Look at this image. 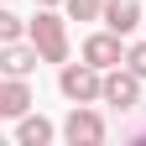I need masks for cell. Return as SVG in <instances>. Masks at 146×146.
Masks as SVG:
<instances>
[{
    "label": "cell",
    "mask_w": 146,
    "mask_h": 146,
    "mask_svg": "<svg viewBox=\"0 0 146 146\" xmlns=\"http://www.w3.org/2000/svg\"><path fill=\"white\" fill-rule=\"evenodd\" d=\"M36 5H58V0H36Z\"/></svg>",
    "instance_id": "13"
},
{
    "label": "cell",
    "mask_w": 146,
    "mask_h": 146,
    "mask_svg": "<svg viewBox=\"0 0 146 146\" xmlns=\"http://www.w3.org/2000/svg\"><path fill=\"white\" fill-rule=\"evenodd\" d=\"M84 63H94L99 73L104 68H120L125 63V42H120V31H94V36H84Z\"/></svg>",
    "instance_id": "5"
},
{
    "label": "cell",
    "mask_w": 146,
    "mask_h": 146,
    "mask_svg": "<svg viewBox=\"0 0 146 146\" xmlns=\"http://www.w3.org/2000/svg\"><path fill=\"white\" fill-rule=\"evenodd\" d=\"M99 21H104L110 31L131 36V31L141 26V0H104V16H99Z\"/></svg>",
    "instance_id": "8"
},
{
    "label": "cell",
    "mask_w": 146,
    "mask_h": 146,
    "mask_svg": "<svg viewBox=\"0 0 146 146\" xmlns=\"http://www.w3.org/2000/svg\"><path fill=\"white\" fill-rule=\"evenodd\" d=\"M68 16H73V21H99L104 0H68Z\"/></svg>",
    "instance_id": "10"
},
{
    "label": "cell",
    "mask_w": 146,
    "mask_h": 146,
    "mask_svg": "<svg viewBox=\"0 0 146 146\" xmlns=\"http://www.w3.org/2000/svg\"><path fill=\"white\" fill-rule=\"evenodd\" d=\"M36 63H42V52H36L31 36H21V42H0V73H11V78H31Z\"/></svg>",
    "instance_id": "6"
},
{
    "label": "cell",
    "mask_w": 146,
    "mask_h": 146,
    "mask_svg": "<svg viewBox=\"0 0 146 146\" xmlns=\"http://www.w3.org/2000/svg\"><path fill=\"white\" fill-rule=\"evenodd\" d=\"M16 141H21V146H47L52 141V120H42V115L26 110V115L16 120Z\"/></svg>",
    "instance_id": "9"
},
{
    "label": "cell",
    "mask_w": 146,
    "mask_h": 146,
    "mask_svg": "<svg viewBox=\"0 0 146 146\" xmlns=\"http://www.w3.org/2000/svg\"><path fill=\"white\" fill-rule=\"evenodd\" d=\"M26 110H31V84L0 73V120H21Z\"/></svg>",
    "instance_id": "7"
},
{
    "label": "cell",
    "mask_w": 146,
    "mask_h": 146,
    "mask_svg": "<svg viewBox=\"0 0 146 146\" xmlns=\"http://www.w3.org/2000/svg\"><path fill=\"white\" fill-rule=\"evenodd\" d=\"M58 89H63V99H73V104H99L104 99V73L94 63H63Z\"/></svg>",
    "instance_id": "2"
},
{
    "label": "cell",
    "mask_w": 146,
    "mask_h": 146,
    "mask_svg": "<svg viewBox=\"0 0 146 146\" xmlns=\"http://www.w3.org/2000/svg\"><path fill=\"white\" fill-rule=\"evenodd\" d=\"M125 68H131V73H141V78H146V42H136V47H125Z\"/></svg>",
    "instance_id": "12"
},
{
    "label": "cell",
    "mask_w": 146,
    "mask_h": 146,
    "mask_svg": "<svg viewBox=\"0 0 146 146\" xmlns=\"http://www.w3.org/2000/svg\"><path fill=\"white\" fill-rule=\"evenodd\" d=\"M99 104H115L120 115L136 110L141 104V73H131V68H104V99Z\"/></svg>",
    "instance_id": "3"
},
{
    "label": "cell",
    "mask_w": 146,
    "mask_h": 146,
    "mask_svg": "<svg viewBox=\"0 0 146 146\" xmlns=\"http://www.w3.org/2000/svg\"><path fill=\"white\" fill-rule=\"evenodd\" d=\"M21 36H26V21L11 16V11H0V42H21Z\"/></svg>",
    "instance_id": "11"
},
{
    "label": "cell",
    "mask_w": 146,
    "mask_h": 146,
    "mask_svg": "<svg viewBox=\"0 0 146 146\" xmlns=\"http://www.w3.org/2000/svg\"><path fill=\"white\" fill-rule=\"evenodd\" d=\"M63 136H68L73 146H99V141H104V115H99L94 104H73L68 120H63Z\"/></svg>",
    "instance_id": "4"
},
{
    "label": "cell",
    "mask_w": 146,
    "mask_h": 146,
    "mask_svg": "<svg viewBox=\"0 0 146 146\" xmlns=\"http://www.w3.org/2000/svg\"><path fill=\"white\" fill-rule=\"evenodd\" d=\"M26 36L36 42L42 63H68V21H63V16H52V5H42V11L26 21Z\"/></svg>",
    "instance_id": "1"
}]
</instances>
